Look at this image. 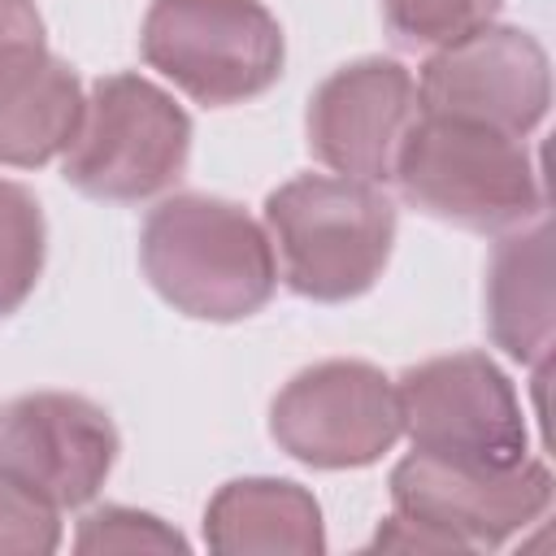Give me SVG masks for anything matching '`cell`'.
<instances>
[{
  "mask_svg": "<svg viewBox=\"0 0 556 556\" xmlns=\"http://www.w3.org/2000/svg\"><path fill=\"white\" fill-rule=\"evenodd\" d=\"M139 261L165 304L200 321H239L278 287L269 235L226 200L174 195L143 222Z\"/></svg>",
  "mask_w": 556,
  "mask_h": 556,
  "instance_id": "6da1fadb",
  "label": "cell"
},
{
  "mask_svg": "<svg viewBox=\"0 0 556 556\" xmlns=\"http://www.w3.org/2000/svg\"><path fill=\"white\" fill-rule=\"evenodd\" d=\"M391 178L430 217L465 230H517L543 213L521 135L417 109Z\"/></svg>",
  "mask_w": 556,
  "mask_h": 556,
  "instance_id": "7a4b0ae2",
  "label": "cell"
},
{
  "mask_svg": "<svg viewBox=\"0 0 556 556\" xmlns=\"http://www.w3.org/2000/svg\"><path fill=\"white\" fill-rule=\"evenodd\" d=\"M265 226L287 287L343 304L378 282L395 243V204L374 182L304 174L265 200Z\"/></svg>",
  "mask_w": 556,
  "mask_h": 556,
  "instance_id": "3957f363",
  "label": "cell"
},
{
  "mask_svg": "<svg viewBox=\"0 0 556 556\" xmlns=\"http://www.w3.org/2000/svg\"><path fill=\"white\" fill-rule=\"evenodd\" d=\"M191 152V117L156 83L109 74L83 100L65 148V182L91 200L135 204L165 191Z\"/></svg>",
  "mask_w": 556,
  "mask_h": 556,
  "instance_id": "277c9868",
  "label": "cell"
},
{
  "mask_svg": "<svg viewBox=\"0 0 556 556\" xmlns=\"http://www.w3.org/2000/svg\"><path fill=\"white\" fill-rule=\"evenodd\" d=\"M143 61L200 104H239L282 74V30L261 0H152Z\"/></svg>",
  "mask_w": 556,
  "mask_h": 556,
  "instance_id": "5b68a950",
  "label": "cell"
},
{
  "mask_svg": "<svg viewBox=\"0 0 556 556\" xmlns=\"http://www.w3.org/2000/svg\"><path fill=\"white\" fill-rule=\"evenodd\" d=\"M400 430L413 452L473 465H513L526 456V421L513 382L482 352L434 356L395 382Z\"/></svg>",
  "mask_w": 556,
  "mask_h": 556,
  "instance_id": "8992f818",
  "label": "cell"
},
{
  "mask_svg": "<svg viewBox=\"0 0 556 556\" xmlns=\"http://www.w3.org/2000/svg\"><path fill=\"white\" fill-rule=\"evenodd\" d=\"M395 513L447 534L460 552L500 547L539 521L552 504L547 465L521 456L513 465H473L413 452L391 469Z\"/></svg>",
  "mask_w": 556,
  "mask_h": 556,
  "instance_id": "52a82bcc",
  "label": "cell"
},
{
  "mask_svg": "<svg viewBox=\"0 0 556 556\" xmlns=\"http://www.w3.org/2000/svg\"><path fill=\"white\" fill-rule=\"evenodd\" d=\"M269 430L287 456L313 469L374 465L400 439L395 387L365 361H321L278 391Z\"/></svg>",
  "mask_w": 556,
  "mask_h": 556,
  "instance_id": "ba28073f",
  "label": "cell"
},
{
  "mask_svg": "<svg viewBox=\"0 0 556 556\" xmlns=\"http://www.w3.org/2000/svg\"><path fill=\"white\" fill-rule=\"evenodd\" d=\"M552 100L547 52L517 26H478L443 43L417 83V109L482 122L508 135H526L543 122Z\"/></svg>",
  "mask_w": 556,
  "mask_h": 556,
  "instance_id": "9c48e42d",
  "label": "cell"
},
{
  "mask_svg": "<svg viewBox=\"0 0 556 556\" xmlns=\"http://www.w3.org/2000/svg\"><path fill=\"white\" fill-rule=\"evenodd\" d=\"M117 460V430L104 408L65 391H35L0 404V473L52 508L87 504Z\"/></svg>",
  "mask_w": 556,
  "mask_h": 556,
  "instance_id": "30bf717a",
  "label": "cell"
},
{
  "mask_svg": "<svg viewBox=\"0 0 556 556\" xmlns=\"http://www.w3.org/2000/svg\"><path fill=\"white\" fill-rule=\"evenodd\" d=\"M417 117V83L400 61H356L334 70L308 100V148L343 178L382 182Z\"/></svg>",
  "mask_w": 556,
  "mask_h": 556,
  "instance_id": "8fae6325",
  "label": "cell"
},
{
  "mask_svg": "<svg viewBox=\"0 0 556 556\" xmlns=\"http://www.w3.org/2000/svg\"><path fill=\"white\" fill-rule=\"evenodd\" d=\"M204 539L222 556H248V552L313 556L326 547L317 500L287 478L226 482L204 513Z\"/></svg>",
  "mask_w": 556,
  "mask_h": 556,
  "instance_id": "7c38bea8",
  "label": "cell"
},
{
  "mask_svg": "<svg viewBox=\"0 0 556 556\" xmlns=\"http://www.w3.org/2000/svg\"><path fill=\"white\" fill-rule=\"evenodd\" d=\"M486 321L491 339L526 365H547L552 352V235L534 230L508 235L486 269Z\"/></svg>",
  "mask_w": 556,
  "mask_h": 556,
  "instance_id": "4fadbf2b",
  "label": "cell"
},
{
  "mask_svg": "<svg viewBox=\"0 0 556 556\" xmlns=\"http://www.w3.org/2000/svg\"><path fill=\"white\" fill-rule=\"evenodd\" d=\"M83 122V87L52 52L0 83V165L35 169L70 148Z\"/></svg>",
  "mask_w": 556,
  "mask_h": 556,
  "instance_id": "5bb4252c",
  "label": "cell"
},
{
  "mask_svg": "<svg viewBox=\"0 0 556 556\" xmlns=\"http://www.w3.org/2000/svg\"><path fill=\"white\" fill-rule=\"evenodd\" d=\"M43 269V213L35 195L0 178V317L17 313Z\"/></svg>",
  "mask_w": 556,
  "mask_h": 556,
  "instance_id": "9a60e30c",
  "label": "cell"
},
{
  "mask_svg": "<svg viewBox=\"0 0 556 556\" xmlns=\"http://www.w3.org/2000/svg\"><path fill=\"white\" fill-rule=\"evenodd\" d=\"M500 0H382L387 26L404 43H452L495 17Z\"/></svg>",
  "mask_w": 556,
  "mask_h": 556,
  "instance_id": "2e32d148",
  "label": "cell"
},
{
  "mask_svg": "<svg viewBox=\"0 0 556 556\" xmlns=\"http://www.w3.org/2000/svg\"><path fill=\"white\" fill-rule=\"evenodd\" d=\"M78 552H178L187 547L178 530H169L161 517L139 513V508H96L91 517H83Z\"/></svg>",
  "mask_w": 556,
  "mask_h": 556,
  "instance_id": "e0dca14e",
  "label": "cell"
},
{
  "mask_svg": "<svg viewBox=\"0 0 556 556\" xmlns=\"http://www.w3.org/2000/svg\"><path fill=\"white\" fill-rule=\"evenodd\" d=\"M61 543V521L48 500L0 473V552L39 556Z\"/></svg>",
  "mask_w": 556,
  "mask_h": 556,
  "instance_id": "ac0fdd59",
  "label": "cell"
},
{
  "mask_svg": "<svg viewBox=\"0 0 556 556\" xmlns=\"http://www.w3.org/2000/svg\"><path fill=\"white\" fill-rule=\"evenodd\" d=\"M39 56H48V48H43V22H39L35 4L0 0V83L22 74Z\"/></svg>",
  "mask_w": 556,
  "mask_h": 556,
  "instance_id": "d6986e66",
  "label": "cell"
},
{
  "mask_svg": "<svg viewBox=\"0 0 556 556\" xmlns=\"http://www.w3.org/2000/svg\"><path fill=\"white\" fill-rule=\"evenodd\" d=\"M374 547H400V552H460L447 534H439V530H430V526H421V521H413V517H404V513H395V517L378 530Z\"/></svg>",
  "mask_w": 556,
  "mask_h": 556,
  "instance_id": "ffe728a7",
  "label": "cell"
}]
</instances>
